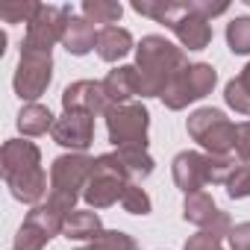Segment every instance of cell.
<instances>
[{"label":"cell","instance_id":"obj_32","mask_svg":"<svg viewBox=\"0 0 250 250\" xmlns=\"http://www.w3.org/2000/svg\"><path fill=\"white\" fill-rule=\"evenodd\" d=\"M227 238H229L232 250H250V221L247 224H235Z\"/></svg>","mask_w":250,"mask_h":250},{"label":"cell","instance_id":"obj_21","mask_svg":"<svg viewBox=\"0 0 250 250\" xmlns=\"http://www.w3.org/2000/svg\"><path fill=\"white\" fill-rule=\"evenodd\" d=\"M124 15V6L115 0H85L83 3V18H88L91 24H103V27H115Z\"/></svg>","mask_w":250,"mask_h":250},{"label":"cell","instance_id":"obj_5","mask_svg":"<svg viewBox=\"0 0 250 250\" xmlns=\"http://www.w3.org/2000/svg\"><path fill=\"white\" fill-rule=\"evenodd\" d=\"M133 180L124 171L118 153H103L94 159V168H91V177L83 188V200L91 206V209H106L112 203H118L124 197Z\"/></svg>","mask_w":250,"mask_h":250},{"label":"cell","instance_id":"obj_15","mask_svg":"<svg viewBox=\"0 0 250 250\" xmlns=\"http://www.w3.org/2000/svg\"><path fill=\"white\" fill-rule=\"evenodd\" d=\"M62 44L68 53L74 56H85L88 50L97 47V33H94V24L88 18H80V15H71L68 24H65V36H62Z\"/></svg>","mask_w":250,"mask_h":250},{"label":"cell","instance_id":"obj_17","mask_svg":"<svg viewBox=\"0 0 250 250\" xmlns=\"http://www.w3.org/2000/svg\"><path fill=\"white\" fill-rule=\"evenodd\" d=\"M100 232H103V224H100L97 212H91V209H74L65 218V229H62V235L68 241H97Z\"/></svg>","mask_w":250,"mask_h":250},{"label":"cell","instance_id":"obj_1","mask_svg":"<svg viewBox=\"0 0 250 250\" xmlns=\"http://www.w3.org/2000/svg\"><path fill=\"white\" fill-rule=\"evenodd\" d=\"M0 168H3V180L15 200L30 203V206H39L44 200L47 174L42 168V153L33 142L9 139L0 150Z\"/></svg>","mask_w":250,"mask_h":250},{"label":"cell","instance_id":"obj_7","mask_svg":"<svg viewBox=\"0 0 250 250\" xmlns=\"http://www.w3.org/2000/svg\"><path fill=\"white\" fill-rule=\"evenodd\" d=\"M215 83H218V71H215L212 65H206V62H194V65L183 68V71L171 80V85H168L165 94H162V103H165L168 109L180 112V109H186L188 103L203 100L206 94H212Z\"/></svg>","mask_w":250,"mask_h":250},{"label":"cell","instance_id":"obj_30","mask_svg":"<svg viewBox=\"0 0 250 250\" xmlns=\"http://www.w3.org/2000/svg\"><path fill=\"white\" fill-rule=\"evenodd\" d=\"M183 250H221V238L212 235L209 229H200L197 235H191V238L186 241Z\"/></svg>","mask_w":250,"mask_h":250},{"label":"cell","instance_id":"obj_22","mask_svg":"<svg viewBox=\"0 0 250 250\" xmlns=\"http://www.w3.org/2000/svg\"><path fill=\"white\" fill-rule=\"evenodd\" d=\"M47 241H50V235L33 221H24L15 232V250H44Z\"/></svg>","mask_w":250,"mask_h":250},{"label":"cell","instance_id":"obj_4","mask_svg":"<svg viewBox=\"0 0 250 250\" xmlns=\"http://www.w3.org/2000/svg\"><path fill=\"white\" fill-rule=\"evenodd\" d=\"M188 136L209 153V156H232L238 142V127L221 112V109H197L186 121Z\"/></svg>","mask_w":250,"mask_h":250},{"label":"cell","instance_id":"obj_28","mask_svg":"<svg viewBox=\"0 0 250 250\" xmlns=\"http://www.w3.org/2000/svg\"><path fill=\"white\" fill-rule=\"evenodd\" d=\"M227 194L232 200H241V197H250V165H238L235 174L227 180Z\"/></svg>","mask_w":250,"mask_h":250},{"label":"cell","instance_id":"obj_18","mask_svg":"<svg viewBox=\"0 0 250 250\" xmlns=\"http://www.w3.org/2000/svg\"><path fill=\"white\" fill-rule=\"evenodd\" d=\"M183 218H186L188 224L200 227V229L209 227V224L218 218V206H215L212 194H206V191L186 194V200H183Z\"/></svg>","mask_w":250,"mask_h":250},{"label":"cell","instance_id":"obj_24","mask_svg":"<svg viewBox=\"0 0 250 250\" xmlns=\"http://www.w3.org/2000/svg\"><path fill=\"white\" fill-rule=\"evenodd\" d=\"M77 250H139L136 241L127 235V232H118V229H103L97 241L85 244V247H77Z\"/></svg>","mask_w":250,"mask_h":250},{"label":"cell","instance_id":"obj_31","mask_svg":"<svg viewBox=\"0 0 250 250\" xmlns=\"http://www.w3.org/2000/svg\"><path fill=\"white\" fill-rule=\"evenodd\" d=\"M188 9H191V12H197L200 18L212 21L215 15H224L229 6H227V3H209V0H191V3H188Z\"/></svg>","mask_w":250,"mask_h":250},{"label":"cell","instance_id":"obj_26","mask_svg":"<svg viewBox=\"0 0 250 250\" xmlns=\"http://www.w3.org/2000/svg\"><path fill=\"white\" fill-rule=\"evenodd\" d=\"M39 9H42V3H33V0H27V3H9V6H0V18L6 24H30L39 15Z\"/></svg>","mask_w":250,"mask_h":250},{"label":"cell","instance_id":"obj_23","mask_svg":"<svg viewBox=\"0 0 250 250\" xmlns=\"http://www.w3.org/2000/svg\"><path fill=\"white\" fill-rule=\"evenodd\" d=\"M227 44L232 53L238 56H247L250 53V18H232L227 24Z\"/></svg>","mask_w":250,"mask_h":250},{"label":"cell","instance_id":"obj_34","mask_svg":"<svg viewBox=\"0 0 250 250\" xmlns=\"http://www.w3.org/2000/svg\"><path fill=\"white\" fill-rule=\"evenodd\" d=\"M235 80H238V85H241V88L247 91V97H250V62L244 65V71H241V74H238Z\"/></svg>","mask_w":250,"mask_h":250},{"label":"cell","instance_id":"obj_16","mask_svg":"<svg viewBox=\"0 0 250 250\" xmlns=\"http://www.w3.org/2000/svg\"><path fill=\"white\" fill-rule=\"evenodd\" d=\"M94 50L103 62H118L133 50V36L124 27H103L97 33V47Z\"/></svg>","mask_w":250,"mask_h":250},{"label":"cell","instance_id":"obj_19","mask_svg":"<svg viewBox=\"0 0 250 250\" xmlns=\"http://www.w3.org/2000/svg\"><path fill=\"white\" fill-rule=\"evenodd\" d=\"M53 112L42 103H27L21 112H18V130L24 136H44L47 130H53Z\"/></svg>","mask_w":250,"mask_h":250},{"label":"cell","instance_id":"obj_10","mask_svg":"<svg viewBox=\"0 0 250 250\" xmlns=\"http://www.w3.org/2000/svg\"><path fill=\"white\" fill-rule=\"evenodd\" d=\"M50 136L62 147H71L74 153H85L91 147V142H94V115L65 112L62 118H56Z\"/></svg>","mask_w":250,"mask_h":250},{"label":"cell","instance_id":"obj_25","mask_svg":"<svg viewBox=\"0 0 250 250\" xmlns=\"http://www.w3.org/2000/svg\"><path fill=\"white\" fill-rule=\"evenodd\" d=\"M121 206H124V212H130V215H150V209H153L147 191L139 183L127 186V191H124V197H121Z\"/></svg>","mask_w":250,"mask_h":250},{"label":"cell","instance_id":"obj_9","mask_svg":"<svg viewBox=\"0 0 250 250\" xmlns=\"http://www.w3.org/2000/svg\"><path fill=\"white\" fill-rule=\"evenodd\" d=\"M74 12L68 6H44L39 9V15L27 24V36H24V44L21 47H30V50H42V53H50L56 42H62L65 36V24Z\"/></svg>","mask_w":250,"mask_h":250},{"label":"cell","instance_id":"obj_27","mask_svg":"<svg viewBox=\"0 0 250 250\" xmlns=\"http://www.w3.org/2000/svg\"><path fill=\"white\" fill-rule=\"evenodd\" d=\"M235 156H209V183H224L235 174Z\"/></svg>","mask_w":250,"mask_h":250},{"label":"cell","instance_id":"obj_14","mask_svg":"<svg viewBox=\"0 0 250 250\" xmlns=\"http://www.w3.org/2000/svg\"><path fill=\"white\" fill-rule=\"evenodd\" d=\"M103 88H106L112 106L130 103V97L139 94V71H136V65H121V68L109 71L106 80H103Z\"/></svg>","mask_w":250,"mask_h":250},{"label":"cell","instance_id":"obj_13","mask_svg":"<svg viewBox=\"0 0 250 250\" xmlns=\"http://www.w3.org/2000/svg\"><path fill=\"white\" fill-rule=\"evenodd\" d=\"M171 30H174V36L180 39V44H183L186 50H203V47H209V42H212V27H209V21L200 18L197 12H191L188 3H183V12H180V18L171 24Z\"/></svg>","mask_w":250,"mask_h":250},{"label":"cell","instance_id":"obj_2","mask_svg":"<svg viewBox=\"0 0 250 250\" xmlns=\"http://www.w3.org/2000/svg\"><path fill=\"white\" fill-rule=\"evenodd\" d=\"M188 68L183 47L171 44L165 36H145L136 47V71H139V94L162 97L171 80Z\"/></svg>","mask_w":250,"mask_h":250},{"label":"cell","instance_id":"obj_29","mask_svg":"<svg viewBox=\"0 0 250 250\" xmlns=\"http://www.w3.org/2000/svg\"><path fill=\"white\" fill-rule=\"evenodd\" d=\"M224 100H227V106L235 109L238 115H250V97H247V91L238 85V80H229V83H227Z\"/></svg>","mask_w":250,"mask_h":250},{"label":"cell","instance_id":"obj_20","mask_svg":"<svg viewBox=\"0 0 250 250\" xmlns=\"http://www.w3.org/2000/svg\"><path fill=\"white\" fill-rule=\"evenodd\" d=\"M115 153H118L124 171H127V177H130L133 183L147 180V177L153 174V159H150L147 150H142V147H115Z\"/></svg>","mask_w":250,"mask_h":250},{"label":"cell","instance_id":"obj_33","mask_svg":"<svg viewBox=\"0 0 250 250\" xmlns=\"http://www.w3.org/2000/svg\"><path fill=\"white\" fill-rule=\"evenodd\" d=\"M235 153L244 165H250V121L238 124V142H235Z\"/></svg>","mask_w":250,"mask_h":250},{"label":"cell","instance_id":"obj_3","mask_svg":"<svg viewBox=\"0 0 250 250\" xmlns=\"http://www.w3.org/2000/svg\"><path fill=\"white\" fill-rule=\"evenodd\" d=\"M91 168H94V159L85 156V153H68V156L53 159L47 203H53L59 212L71 215L77 197H83V188H85V183L91 177Z\"/></svg>","mask_w":250,"mask_h":250},{"label":"cell","instance_id":"obj_6","mask_svg":"<svg viewBox=\"0 0 250 250\" xmlns=\"http://www.w3.org/2000/svg\"><path fill=\"white\" fill-rule=\"evenodd\" d=\"M150 112L142 103H121L106 112V133L115 147H142L147 150Z\"/></svg>","mask_w":250,"mask_h":250},{"label":"cell","instance_id":"obj_8","mask_svg":"<svg viewBox=\"0 0 250 250\" xmlns=\"http://www.w3.org/2000/svg\"><path fill=\"white\" fill-rule=\"evenodd\" d=\"M53 80V56L50 53H42V50H30V47H21V59H18V71H15V94L21 100H36L47 91Z\"/></svg>","mask_w":250,"mask_h":250},{"label":"cell","instance_id":"obj_11","mask_svg":"<svg viewBox=\"0 0 250 250\" xmlns=\"http://www.w3.org/2000/svg\"><path fill=\"white\" fill-rule=\"evenodd\" d=\"M65 112H85V115H106L112 109V100L97 80H77L62 91Z\"/></svg>","mask_w":250,"mask_h":250},{"label":"cell","instance_id":"obj_12","mask_svg":"<svg viewBox=\"0 0 250 250\" xmlns=\"http://www.w3.org/2000/svg\"><path fill=\"white\" fill-rule=\"evenodd\" d=\"M174 183L186 194L203 191V186L209 183V153H197V150L177 153V159H174Z\"/></svg>","mask_w":250,"mask_h":250}]
</instances>
